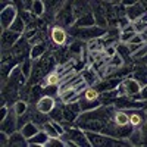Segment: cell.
<instances>
[{"mask_svg": "<svg viewBox=\"0 0 147 147\" xmlns=\"http://www.w3.org/2000/svg\"><path fill=\"white\" fill-rule=\"evenodd\" d=\"M62 124L65 127V134L60 137L65 141L66 147H91L85 129L77 127L75 124H68V122Z\"/></svg>", "mask_w": 147, "mask_h": 147, "instance_id": "obj_1", "label": "cell"}, {"mask_svg": "<svg viewBox=\"0 0 147 147\" xmlns=\"http://www.w3.org/2000/svg\"><path fill=\"white\" fill-rule=\"evenodd\" d=\"M107 28H102L99 25H91V27H75L72 25L68 28V32L72 38H77L81 41H90L94 38H102L106 35Z\"/></svg>", "mask_w": 147, "mask_h": 147, "instance_id": "obj_2", "label": "cell"}, {"mask_svg": "<svg viewBox=\"0 0 147 147\" xmlns=\"http://www.w3.org/2000/svg\"><path fill=\"white\" fill-rule=\"evenodd\" d=\"M56 24L62 25L65 28H71L75 24V13H74V0H68V2L59 9L55 18Z\"/></svg>", "mask_w": 147, "mask_h": 147, "instance_id": "obj_3", "label": "cell"}, {"mask_svg": "<svg viewBox=\"0 0 147 147\" xmlns=\"http://www.w3.org/2000/svg\"><path fill=\"white\" fill-rule=\"evenodd\" d=\"M141 88H143L141 84H140L136 78H134V77L128 75V77H125V78L121 80L116 91H118V96H119V97H121V96H129V97H132V96L140 94Z\"/></svg>", "mask_w": 147, "mask_h": 147, "instance_id": "obj_4", "label": "cell"}, {"mask_svg": "<svg viewBox=\"0 0 147 147\" xmlns=\"http://www.w3.org/2000/svg\"><path fill=\"white\" fill-rule=\"evenodd\" d=\"M49 37H50V41L56 47H60V46H66L71 35H69V32L65 27L59 25V24H55V25H52L50 30H49Z\"/></svg>", "mask_w": 147, "mask_h": 147, "instance_id": "obj_5", "label": "cell"}, {"mask_svg": "<svg viewBox=\"0 0 147 147\" xmlns=\"http://www.w3.org/2000/svg\"><path fill=\"white\" fill-rule=\"evenodd\" d=\"M18 15H19V10H18L16 5H13V3L7 5L6 7L0 10V27H2V30H9Z\"/></svg>", "mask_w": 147, "mask_h": 147, "instance_id": "obj_6", "label": "cell"}, {"mask_svg": "<svg viewBox=\"0 0 147 147\" xmlns=\"http://www.w3.org/2000/svg\"><path fill=\"white\" fill-rule=\"evenodd\" d=\"M81 113H82V110H81V106H80V100L69 102V103L63 105V122L75 124Z\"/></svg>", "mask_w": 147, "mask_h": 147, "instance_id": "obj_7", "label": "cell"}, {"mask_svg": "<svg viewBox=\"0 0 147 147\" xmlns=\"http://www.w3.org/2000/svg\"><path fill=\"white\" fill-rule=\"evenodd\" d=\"M24 34H19L16 31L9 30H2V35H0V44H2V50H9L12 49L22 37Z\"/></svg>", "mask_w": 147, "mask_h": 147, "instance_id": "obj_8", "label": "cell"}, {"mask_svg": "<svg viewBox=\"0 0 147 147\" xmlns=\"http://www.w3.org/2000/svg\"><path fill=\"white\" fill-rule=\"evenodd\" d=\"M0 131L7 132L9 136L13 134L15 131H18V115L13 112L12 107H10V112L6 115V118L0 121Z\"/></svg>", "mask_w": 147, "mask_h": 147, "instance_id": "obj_9", "label": "cell"}, {"mask_svg": "<svg viewBox=\"0 0 147 147\" xmlns=\"http://www.w3.org/2000/svg\"><path fill=\"white\" fill-rule=\"evenodd\" d=\"M121 77H116V75H112V77H105L102 78L99 82L93 87L99 91V93H105V91H112V90H116L118 85L121 82Z\"/></svg>", "mask_w": 147, "mask_h": 147, "instance_id": "obj_10", "label": "cell"}, {"mask_svg": "<svg viewBox=\"0 0 147 147\" xmlns=\"http://www.w3.org/2000/svg\"><path fill=\"white\" fill-rule=\"evenodd\" d=\"M56 103H57V100H56V97H52V96H43L41 99H38V102L35 103V109L38 110V112H41V113H46V115H49L52 112V109L56 106Z\"/></svg>", "mask_w": 147, "mask_h": 147, "instance_id": "obj_11", "label": "cell"}, {"mask_svg": "<svg viewBox=\"0 0 147 147\" xmlns=\"http://www.w3.org/2000/svg\"><path fill=\"white\" fill-rule=\"evenodd\" d=\"M43 2L46 5V15L44 16H49L52 21H55L59 9L62 7L68 0H43Z\"/></svg>", "mask_w": 147, "mask_h": 147, "instance_id": "obj_12", "label": "cell"}, {"mask_svg": "<svg viewBox=\"0 0 147 147\" xmlns=\"http://www.w3.org/2000/svg\"><path fill=\"white\" fill-rule=\"evenodd\" d=\"M146 12H147V7L141 2H137V3H134V5H131V6L127 7V18L131 22H134V21L140 19L146 13Z\"/></svg>", "mask_w": 147, "mask_h": 147, "instance_id": "obj_13", "label": "cell"}, {"mask_svg": "<svg viewBox=\"0 0 147 147\" xmlns=\"http://www.w3.org/2000/svg\"><path fill=\"white\" fill-rule=\"evenodd\" d=\"M80 97H81V94L72 87V88H69V90H66V91H63V93H60V94L56 97V100H59L62 105H65V103H69V102L80 100Z\"/></svg>", "mask_w": 147, "mask_h": 147, "instance_id": "obj_14", "label": "cell"}, {"mask_svg": "<svg viewBox=\"0 0 147 147\" xmlns=\"http://www.w3.org/2000/svg\"><path fill=\"white\" fill-rule=\"evenodd\" d=\"M136 69L132 71L131 74V77H134L140 84H141V87H144V85H147V65L144 63H140L137 66H134Z\"/></svg>", "mask_w": 147, "mask_h": 147, "instance_id": "obj_15", "label": "cell"}, {"mask_svg": "<svg viewBox=\"0 0 147 147\" xmlns=\"http://www.w3.org/2000/svg\"><path fill=\"white\" fill-rule=\"evenodd\" d=\"M81 74H82V78L88 82L90 87L96 85L97 82H99V81L102 80V77L99 75V72H97L96 69H93L91 66H90V68H85V69H82V71H81Z\"/></svg>", "mask_w": 147, "mask_h": 147, "instance_id": "obj_16", "label": "cell"}, {"mask_svg": "<svg viewBox=\"0 0 147 147\" xmlns=\"http://www.w3.org/2000/svg\"><path fill=\"white\" fill-rule=\"evenodd\" d=\"M49 50V46L46 41H41V43H37V44H32L31 46V50H30V57L32 60H37L40 59L41 56H44Z\"/></svg>", "mask_w": 147, "mask_h": 147, "instance_id": "obj_17", "label": "cell"}, {"mask_svg": "<svg viewBox=\"0 0 147 147\" xmlns=\"http://www.w3.org/2000/svg\"><path fill=\"white\" fill-rule=\"evenodd\" d=\"M49 138H50V137H49V134H47L44 129H40L34 137L28 138V146H40V147H46Z\"/></svg>", "mask_w": 147, "mask_h": 147, "instance_id": "obj_18", "label": "cell"}, {"mask_svg": "<svg viewBox=\"0 0 147 147\" xmlns=\"http://www.w3.org/2000/svg\"><path fill=\"white\" fill-rule=\"evenodd\" d=\"M113 122L119 127H124V125H131L129 124V115L125 109H118L115 110L113 113Z\"/></svg>", "mask_w": 147, "mask_h": 147, "instance_id": "obj_19", "label": "cell"}, {"mask_svg": "<svg viewBox=\"0 0 147 147\" xmlns=\"http://www.w3.org/2000/svg\"><path fill=\"white\" fill-rule=\"evenodd\" d=\"M9 146L12 147H22V146H28V140L24 137V134L18 129L13 134H10V138H9Z\"/></svg>", "mask_w": 147, "mask_h": 147, "instance_id": "obj_20", "label": "cell"}, {"mask_svg": "<svg viewBox=\"0 0 147 147\" xmlns=\"http://www.w3.org/2000/svg\"><path fill=\"white\" fill-rule=\"evenodd\" d=\"M137 34V31H136V28H134V24L131 22L129 25H127L125 28H122L121 30V34H119V41L121 43H129L131 41V38L134 35Z\"/></svg>", "mask_w": 147, "mask_h": 147, "instance_id": "obj_21", "label": "cell"}, {"mask_svg": "<svg viewBox=\"0 0 147 147\" xmlns=\"http://www.w3.org/2000/svg\"><path fill=\"white\" fill-rule=\"evenodd\" d=\"M40 129H41V128H40L38 125H37V124H35V122H32V121H30V122H27V124H25V125H24V127H22V128H21L19 131H21V132L24 134V137H25V138L28 140V138H31V137H34V136H35V134H37V132H38V131H40Z\"/></svg>", "mask_w": 147, "mask_h": 147, "instance_id": "obj_22", "label": "cell"}, {"mask_svg": "<svg viewBox=\"0 0 147 147\" xmlns=\"http://www.w3.org/2000/svg\"><path fill=\"white\" fill-rule=\"evenodd\" d=\"M74 25L75 27H91V25H96V19H94L93 12H88V13H84L82 16L77 18Z\"/></svg>", "mask_w": 147, "mask_h": 147, "instance_id": "obj_23", "label": "cell"}, {"mask_svg": "<svg viewBox=\"0 0 147 147\" xmlns=\"http://www.w3.org/2000/svg\"><path fill=\"white\" fill-rule=\"evenodd\" d=\"M103 103L100 99H97V100H87V99H84V97H80V106H81V110L82 112H88V110H94L97 107H100Z\"/></svg>", "mask_w": 147, "mask_h": 147, "instance_id": "obj_24", "label": "cell"}, {"mask_svg": "<svg viewBox=\"0 0 147 147\" xmlns=\"http://www.w3.org/2000/svg\"><path fill=\"white\" fill-rule=\"evenodd\" d=\"M128 141H129L131 146H143V144H146V140H144L141 128H134L132 132H131V136L128 137Z\"/></svg>", "mask_w": 147, "mask_h": 147, "instance_id": "obj_25", "label": "cell"}, {"mask_svg": "<svg viewBox=\"0 0 147 147\" xmlns=\"http://www.w3.org/2000/svg\"><path fill=\"white\" fill-rule=\"evenodd\" d=\"M30 10L37 16V18H43L46 15V5L43 0H32Z\"/></svg>", "mask_w": 147, "mask_h": 147, "instance_id": "obj_26", "label": "cell"}, {"mask_svg": "<svg viewBox=\"0 0 147 147\" xmlns=\"http://www.w3.org/2000/svg\"><path fill=\"white\" fill-rule=\"evenodd\" d=\"M12 109H13V112L19 116V115H24L27 113L30 110V102L24 100V99H18L13 105H12Z\"/></svg>", "mask_w": 147, "mask_h": 147, "instance_id": "obj_27", "label": "cell"}, {"mask_svg": "<svg viewBox=\"0 0 147 147\" xmlns=\"http://www.w3.org/2000/svg\"><path fill=\"white\" fill-rule=\"evenodd\" d=\"M52 121L56 122H63V105L62 103H56V106L52 109V112L49 113Z\"/></svg>", "mask_w": 147, "mask_h": 147, "instance_id": "obj_28", "label": "cell"}, {"mask_svg": "<svg viewBox=\"0 0 147 147\" xmlns=\"http://www.w3.org/2000/svg\"><path fill=\"white\" fill-rule=\"evenodd\" d=\"M19 66H21V69H22V72H24V75L30 80L31 74H32V68H34V60L28 56V57H25V59H24L22 62L19 63Z\"/></svg>", "mask_w": 147, "mask_h": 147, "instance_id": "obj_29", "label": "cell"}, {"mask_svg": "<svg viewBox=\"0 0 147 147\" xmlns=\"http://www.w3.org/2000/svg\"><path fill=\"white\" fill-rule=\"evenodd\" d=\"M10 30H12V31H16V32H19V34H24V32H25L27 24H25V21H24V18H22L21 15L16 16V19L13 21V24L10 25Z\"/></svg>", "mask_w": 147, "mask_h": 147, "instance_id": "obj_30", "label": "cell"}, {"mask_svg": "<svg viewBox=\"0 0 147 147\" xmlns=\"http://www.w3.org/2000/svg\"><path fill=\"white\" fill-rule=\"evenodd\" d=\"M107 63L119 69V68H122V66H124L127 62H125V59L122 57L119 53H116V55H113V56H110V57H109V62H107Z\"/></svg>", "mask_w": 147, "mask_h": 147, "instance_id": "obj_31", "label": "cell"}, {"mask_svg": "<svg viewBox=\"0 0 147 147\" xmlns=\"http://www.w3.org/2000/svg\"><path fill=\"white\" fill-rule=\"evenodd\" d=\"M81 97H84V99H87V100H97V99H100V93L94 87H88L81 94Z\"/></svg>", "mask_w": 147, "mask_h": 147, "instance_id": "obj_32", "label": "cell"}, {"mask_svg": "<svg viewBox=\"0 0 147 147\" xmlns=\"http://www.w3.org/2000/svg\"><path fill=\"white\" fill-rule=\"evenodd\" d=\"M46 147H66V144L62 140V137H50L47 144H46Z\"/></svg>", "mask_w": 147, "mask_h": 147, "instance_id": "obj_33", "label": "cell"}, {"mask_svg": "<svg viewBox=\"0 0 147 147\" xmlns=\"http://www.w3.org/2000/svg\"><path fill=\"white\" fill-rule=\"evenodd\" d=\"M44 94L46 96H52V97H57L59 96V85H46L44 87Z\"/></svg>", "mask_w": 147, "mask_h": 147, "instance_id": "obj_34", "label": "cell"}, {"mask_svg": "<svg viewBox=\"0 0 147 147\" xmlns=\"http://www.w3.org/2000/svg\"><path fill=\"white\" fill-rule=\"evenodd\" d=\"M132 24H134V28H136L137 32H141L143 30L147 28V21L143 19V18H140V19H137V21H134Z\"/></svg>", "mask_w": 147, "mask_h": 147, "instance_id": "obj_35", "label": "cell"}, {"mask_svg": "<svg viewBox=\"0 0 147 147\" xmlns=\"http://www.w3.org/2000/svg\"><path fill=\"white\" fill-rule=\"evenodd\" d=\"M9 138L10 136L5 131H0V147H9Z\"/></svg>", "mask_w": 147, "mask_h": 147, "instance_id": "obj_36", "label": "cell"}, {"mask_svg": "<svg viewBox=\"0 0 147 147\" xmlns=\"http://www.w3.org/2000/svg\"><path fill=\"white\" fill-rule=\"evenodd\" d=\"M105 53L110 57V56H113V55H116L118 53V49H116V44H109V46H106V49H105Z\"/></svg>", "mask_w": 147, "mask_h": 147, "instance_id": "obj_37", "label": "cell"}, {"mask_svg": "<svg viewBox=\"0 0 147 147\" xmlns=\"http://www.w3.org/2000/svg\"><path fill=\"white\" fill-rule=\"evenodd\" d=\"M132 99H136V100H147V85H144V87L141 88L140 94L132 96Z\"/></svg>", "mask_w": 147, "mask_h": 147, "instance_id": "obj_38", "label": "cell"}, {"mask_svg": "<svg viewBox=\"0 0 147 147\" xmlns=\"http://www.w3.org/2000/svg\"><path fill=\"white\" fill-rule=\"evenodd\" d=\"M144 41L141 40V37H140V34L137 32L136 35H134L132 37V38H131V41H129V44H143Z\"/></svg>", "mask_w": 147, "mask_h": 147, "instance_id": "obj_39", "label": "cell"}, {"mask_svg": "<svg viewBox=\"0 0 147 147\" xmlns=\"http://www.w3.org/2000/svg\"><path fill=\"white\" fill-rule=\"evenodd\" d=\"M137 2H140V0H121L119 3H122L125 7H128V6H131V5H134V3H137Z\"/></svg>", "mask_w": 147, "mask_h": 147, "instance_id": "obj_40", "label": "cell"}, {"mask_svg": "<svg viewBox=\"0 0 147 147\" xmlns=\"http://www.w3.org/2000/svg\"><path fill=\"white\" fill-rule=\"evenodd\" d=\"M140 34V37H141V40L144 41V43H147V28L146 30H143L141 32H138Z\"/></svg>", "mask_w": 147, "mask_h": 147, "instance_id": "obj_41", "label": "cell"}, {"mask_svg": "<svg viewBox=\"0 0 147 147\" xmlns=\"http://www.w3.org/2000/svg\"><path fill=\"white\" fill-rule=\"evenodd\" d=\"M141 131H143V136H144V140H146V144H147V122L141 127Z\"/></svg>", "mask_w": 147, "mask_h": 147, "instance_id": "obj_42", "label": "cell"}, {"mask_svg": "<svg viewBox=\"0 0 147 147\" xmlns=\"http://www.w3.org/2000/svg\"><path fill=\"white\" fill-rule=\"evenodd\" d=\"M118 2H121V0H118Z\"/></svg>", "mask_w": 147, "mask_h": 147, "instance_id": "obj_43", "label": "cell"}]
</instances>
